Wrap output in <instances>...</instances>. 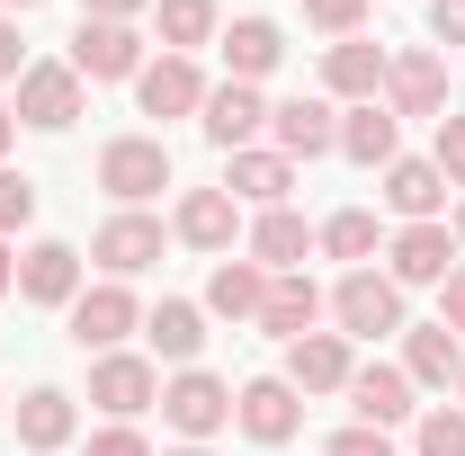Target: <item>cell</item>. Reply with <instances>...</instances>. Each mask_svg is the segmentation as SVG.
I'll return each mask as SVG.
<instances>
[{
  "instance_id": "cell-11",
  "label": "cell",
  "mask_w": 465,
  "mask_h": 456,
  "mask_svg": "<svg viewBox=\"0 0 465 456\" xmlns=\"http://www.w3.org/2000/svg\"><path fill=\"white\" fill-rule=\"evenodd\" d=\"M349 376H358V367H349L341 332H304V341H287V385H295V394H341Z\"/></svg>"
},
{
  "instance_id": "cell-29",
  "label": "cell",
  "mask_w": 465,
  "mask_h": 456,
  "mask_svg": "<svg viewBox=\"0 0 465 456\" xmlns=\"http://www.w3.org/2000/svg\"><path fill=\"white\" fill-rule=\"evenodd\" d=\"M143 341L162 349V358H179V367H188V358L206 349V313H197V304H162V313H143Z\"/></svg>"
},
{
  "instance_id": "cell-22",
  "label": "cell",
  "mask_w": 465,
  "mask_h": 456,
  "mask_svg": "<svg viewBox=\"0 0 465 456\" xmlns=\"http://www.w3.org/2000/svg\"><path fill=\"white\" fill-rule=\"evenodd\" d=\"M278 55H287L278 18H232V27H224V63H232V81H251V90H260V72H278Z\"/></svg>"
},
{
  "instance_id": "cell-1",
  "label": "cell",
  "mask_w": 465,
  "mask_h": 456,
  "mask_svg": "<svg viewBox=\"0 0 465 456\" xmlns=\"http://www.w3.org/2000/svg\"><path fill=\"white\" fill-rule=\"evenodd\" d=\"M99 188H108L116 206L162 197V188H171V144H162V134H116L108 153H99Z\"/></svg>"
},
{
  "instance_id": "cell-31",
  "label": "cell",
  "mask_w": 465,
  "mask_h": 456,
  "mask_svg": "<svg viewBox=\"0 0 465 456\" xmlns=\"http://www.w3.org/2000/svg\"><path fill=\"white\" fill-rule=\"evenodd\" d=\"M215 36V0H162V45L188 55V45H206Z\"/></svg>"
},
{
  "instance_id": "cell-41",
  "label": "cell",
  "mask_w": 465,
  "mask_h": 456,
  "mask_svg": "<svg viewBox=\"0 0 465 456\" xmlns=\"http://www.w3.org/2000/svg\"><path fill=\"white\" fill-rule=\"evenodd\" d=\"M134 9H143V0H81V18H116V27H125Z\"/></svg>"
},
{
  "instance_id": "cell-27",
  "label": "cell",
  "mask_w": 465,
  "mask_h": 456,
  "mask_svg": "<svg viewBox=\"0 0 465 456\" xmlns=\"http://www.w3.org/2000/svg\"><path fill=\"white\" fill-rule=\"evenodd\" d=\"M457 367H465V349H457L448 322H430V332L403 341V376H411V385H457Z\"/></svg>"
},
{
  "instance_id": "cell-28",
  "label": "cell",
  "mask_w": 465,
  "mask_h": 456,
  "mask_svg": "<svg viewBox=\"0 0 465 456\" xmlns=\"http://www.w3.org/2000/svg\"><path fill=\"white\" fill-rule=\"evenodd\" d=\"M341 153H349V162H367V171H376V162H394V108H376V99H367V108H349V116H341Z\"/></svg>"
},
{
  "instance_id": "cell-43",
  "label": "cell",
  "mask_w": 465,
  "mask_h": 456,
  "mask_svg": "<svg viewBox=\"0 0 465 456\" xmlns=\"http://www.w3.org/2000/svg\"><path fill=\"white\" fill-rule=\"evenodd\" d=\"M9 144H18V116H9V108H0V153H9Z\"/></svg>"
},
{
  "instance_id": "cell-45",
  "label": "cell",
  "mask_w": 465,
  "mask_h": 456,
  "mask_svg": "<svg viewBox=\"0 0 465 456\" xmlns=\"http://www.w3.org/2000/svg\"><path fill=\"white\" fill-rule=\"evenodd\" d=\"M457 402H465V367H457Z\"/></svg>"
},
{
  "instance_id": "cell-36",
  "label": "cell",
  "mask_w": 465,
  "mask_h": 456,
  "mask_svg": "<svg viewBox=\"0 0 465 456\" xmlns=\"http://www.w3.org/2000/svg\"><path fill=\"white\" fill-rule=\"evenodd\" d=\"M322 456H394V439L358 421V430H341V439H331V448H322Z\"/></svg>"
},
{
  "instance_id": "cell-37",
  "label": "cell",
  "mask_w": 465,
  "mask_h": 456,
  "mask_svg": "<svg viewBox=\"0 0 465 456\" xmlns=\"http://www.w3.org/2000/svg\"><path fill=\"white\" fill-rule=\"evenodd\" d=\"M430 36L439 45H465V0H430Z\"/></svg>"
},
{
  "instance_id": "cell-46",
  "label": "cell",
  "mask_w": 465,
  "mask_h": 456,
  "mask_svg": "<svg viewBox=\"0 0 465 456\" xmlns=\"http://www.w3.org/2000/svg\"><path fill=\"white\" fill-rule=\"evenodd\" d=\"M9 9H36V0H9Z\"/></svg>"
},
{
  "instance_id": "cell-2",
  "label": "cell",
  "mask_w": 465,
  "mask_h": 456,
  "mask_svg": "<svg viewBox=\"0 0 465 456\" xmlns=\"http://www.w3.org/2000/svg\"><path fill=\"white\" fill-rule=\"evenodd\" d=\"M331 313H341V341H385V332H403V286L376 269H349L331 286Z\"/></svg>"
},
{
  "instance_id": "cell-18",
  "label": "cell",
  "mask_w": 465,
  "mask_h": 456,
  "mask_svg": "<svg viewBox=\"0 0 465 456\" xmlns=\"http://www.w3.org/2000/svg\"><path fill=\"white\" fill-rule=\"evenodd\" d=\"M232 233H242V206L224 188H188L179 197V242L188 251H232Z\"/></svg>"
},
{
  "instance_id": "cell-38",
  "label": "cell",
  "mask_w": 465,
  "mask_h": 456,
  "mask_svg": "<svg viewBox=\"0 0 465 456\" xmlns=\"http://www.w3.org/2000/svg\"><path fill=\"white\" fill-rule=\"evenodd\" d=\"M439 286H448V295H439V322H448V332H465V260H457Z\"/></svg>"
},
{
  "instance_id": "cell-14",
  "label": "cell",
  "mask_w": 465,
  "mask_h": 456,
  "mask_svg": "<svg viewBox=\"0 0 465 456\" xmlns=\"http://www.w3.org/2000/svg\"><path fill=\"white\" fill-rule=\"evenodd\" d=\"M134 99H143V116H188V108H206V81H197L188 55H162L134 72Z\"/></svg>"
},
{
  "instance_id": "cell-13",
  "label": "cell",
  "mask_w": 465,
  "mask_h": 456,
  "mask_svg": "<svg viewBox=\"0 0 465 456\" xmlns=\"http://www.w3.org/2000/svg\"><path fill=\"white\" fill-rule=\"evenodd\" d=\"M385 206L403 215V224H439V206H448V171L439 162H385Z\"/></svg>"
},
{
  "instance_id": "cell-20",
  "label": "cell",
  "mask_w": 465,
  "mask_h": 456,
  "mask_svg": "<svg viewBox=\"0 0 465 456\" xmlns=\"http://www.w3.org/2000/svg\"><path fill=\"white\" fill-rule=\"evenodd\" d=\"M322 81H331L341 99H358V108H367V99L385 90V45H367V36H341V45L322 55Z\"/></svg>"
},
{
  "instance_id": "cell-35",
  "label": "cell",
  "mask_w": 465,
  "mask_h": 456,
  "mask_svg": "<svg viewBox=\"0 0 465 456\" xmlns=\"http://www.w3.org/2000/svg\"><path fill=\"white\" fill-rule=\"evenodd\" d=\"M304 18H313V27H331V36H349V27L367 18V0H304Z\"/></svg>"
},
{
  "instance_id": "cell-9",
  "label": "cell",
  "mask_w": 465,
  "mask_h": 456,
  "mask_svg": "<svg viewBox=\"0 0 465 456\" xmlns=\"http://www.w3.org/2000/svg\"><path fill=\"white\" fill-rule=\"evenodd\" d=\"M90 260H99L108 278H134V269L162 260V224H153V215H108V224L90 233Z\"/></svg>"
},
{
  "instance_id": "cell-47",
  "label": "cell",
  "mask_w": 465,
  "mask_h": 456,
  "mask_svg": "<svg viewBox=\"0 0 465 456\" xmlns=\"http://www.w3.org/2000/svg\"><path fill=\"white\" fill-rule=\"evenodd\" d=\"M179 456H206V448H179Z\"/></svg>"
},
{
  "instance_id": "cell-4",
  "label": "cell",
  "mask_w": 465,
  "mask_h": 456,
  "mask_svg": "<svg viewBox=\"0 0 465 456\" xmlns=\"http://www.w3.org/2000/svg\"><path fill=\"white\" fill-rule=\"evenodd\" d=\"M72 116H81V72H72V63H27V72H18V125L63 134Z\"/></svg>"
},
{
  "instance_id": "cell-30",
  "label": "cell",
  "mask_w": 465,
  "mask_h": 456,
  "mask_svg": "<svg viewBox=\"0 0 465 456\" xmlns=\"http://www.w3.org/2000/svg\"><path fill=\"white\" fill-rule=\"evenodd\" d=\"M313 242H322L331 260H349V269H367V260H376V215H367V206H341Z\"/></svg>"
},
{
  "instance_id": "cell-10",
  "label": "cell",
  "mask_w": 465,
  "mask_h": 456,
  "mask_svg": "<svg viewBox=\"0 0 465 456\" xmlns=\"http://www.w3.org/2000/svg\"><path fill=\"white\" fill-rule=\"evenodd\" d=\"M90 402H99V411H116V421H134V411H153V402H162V376H153V367H143V358H99V367H90Z\"/></svg>"
},
{
  "instance_id": "cell-23",
  "label": "cell",
  "mask_w": 465,
  "mask_h": 456,
  "mask_svg": "<svg viewBox=\"0 0 465 456\" xmlns=\"http://www.w3.org/2000/svg\"><path fill=\"white\" fill-rule=\"evenodd\" d=\"M313 313H322V286L313 278H269V304H260V332H278V341H304L313 332Z\"/></svg>"
},
{
  "instance_id": "cell-34",
  "label": "cell",
  "mask_w": 465,
  "mask_h": 456,
  "mask_svg": "<svg viewBox=\"0 0 465 456\" xmlns=\"http://www.w3.org/2000/svg\"><path fill=\"white\" fill-rule=\"evenodd\" d=\"M439 171H448V188H465V116L457 108L439 116Z\"/></svg>"
},
{
  "instance_id": "cell-21",
  "label": "cell",
  "mask_w": 465,
  "mask_h": 456,
  "mask_svg": "<svg viewBox=\"0 0 465 456\" xmlns=\"http://www.w3.org/2000/svg\"><path fill=\"white\" fill-rule=\"evenodd\" d=\"M304 251H313V224H304L295 206H260V224H251V260L287 278V269L304 260Z\"/></svg>"
},
{
  "instance_id": "cell-44",
  "label": "cell",
  "mask_w": 465,
  "mask_h": 456,
  "mask_svg": "<svg viewBox=\"0 0 465 456\" xmlns=\"http://www.w3.org/2000/svg\"><path fill=\"white\" fill-rule=\"evenodd\" d=\"M457 242H465V206H457Z\"/></svg>"
},
{
  "instance_id": "cell-16",
  "label": "cell",
  "mask_w": 465,
  "mask_h": 456,
  "mask_svg": "<svg viewBox=\"0 0 465 456\" xmlns=\"http://www.w3.org/2000/svg\"><path fill=\"white\" fill-rule=\"evenodd\" d=\"M18 295H27V304H72V295H81V251H72V242H36V251L18 260Z\"/></svg>"
},
{
  "instance_id": "cell-6",
  "label": "cell",
  "mask_w": 465,
  "mask_h": 456,
  "mask_svg": "<svg viewBox=\"0 0 465 456\" xmlns=\"http://www.w3.org/2000/svg\"><path fill=\"white\" fill-rule=\"evenodd\" d=\"M232 421H242L260 448H278V439H295V421H304V394H295L287 376H251V385L232 394Z\"/></svg>"
},
{
  "instance_id": "cell-40",
  "label": "cell",
  "mask_w": 465,
  "mask_h": 456,
  "mask_svg": "<svg viewBox=\"0 0 465 456\" xmlns=\"http://www.w3.org/2000/svg\"><path fill=\"white\" fill-rule=\"evenodd\" d=\"M18 72H27V55H18V27L0 18V81H18Z\"/></svg>"
},
{
  "instance_id": "cell-25",
  "label": "cell",
  "mask_w": 465,
  "mask_h": 456,
  "mask_svg": "<svg viewBox=\"0 0 465 456\" xmlns=\"http://www.w3.org/2000/svg\"><path fill=\"white\" fill-rule=\"evenodd\" d=\"M206 304H215L224 322H260V304H269V269H260V260H224V269L206 278Z\"/></svg>"
},
{
  "instance_id": "cell-39",
  "label": "cell",
  "mask_w": 465,
  "mask_h": 456,
  "mask_svg": "<svg viewBox=\"0 0 465 456\" xmlns=\"http://www.w3.org/2000/svg\"><path fill=\"white\" fill-rule=\"evenodd\" d=\"M90 456H153V448H143V439L116 421V430H99V439H90Z\"/></svg>"
},
{
  "instance_id": "cell-17",
  "label": "cell",
  "mask_w": 465,
  "mask_h": 456,
  "mask_svg": "<svg viewBox=\"0 0 465 456\" xmlns=\"http://www.w3.org/2000/svg\"><path fill=\"white\" fill-rule=\"evenodd\" d=\"M260 125H269V99H260L251 81H224V90H206V144L242 153V144H251Z\"/></svg>"
},
{
  "instance_id": "cell-42",
  "label": "cell",
  "mask_w": 465,
  "mask_h": 456,
  "mask_svg": "<svg viewBox=\"0 0 465 456\" xmlns=\"http://www.w3.org/2000/svg\"><path fill=\"white\" fill-rule=\"evenodd\" d=\"M9 286H18V260H9V242H0V295H9Z\"/></svg>"
},
{
  "instance_id": "cell-8",
  "label": "cell",
  "mask_w": 465,
  "mask_h": 456,
  "mask_svg": "<svg viewBox=\"0 0 465 456\" xmlns=\"http://www.w3.org/2000/svg\"><path fill=\"white\" fill-rule=\"evenodd\" d=\"M269 125H278V153H287V162L341 153V116H331V99H278V108H269Z\"/></svg>"
},
{
  "instance_id": "cell-15",
  "label": "cell",
  "mask_w": 465,
  "mask_h": 456,
  "mask_svg": "<svg viewBox=\"0 0 465 456\" xmlns=\"http://www.w3.org/2000/svg\"><path fill=\"white\" fill-rule=\"evenodd\" d=\"M457 269V233L448 224H403L394 233V286H439Z\"/></svg>"
},
{
  "instance_id": "cell-26",
  "label": "cell",
  "mask_w": 465,
  "mask_h": 456,
  "mask_svg": "<svg viewBox=\"0 0 465 456\" xmlns=\"http://www.w3.org/2000/svg\"><path fill=\"white\" fill-rule=\"evenodd\" d=\"M18 439H27V456H54L72 439V394H54V385L18 394Z\"/></svg>"
},
{
  "instance_id": "cell-24",
  "label": "cell",
  "mask_w": 465,
  "mask_h": 456,
  "mask_svg": "<svg viewBox=\"0 0 465 456\" xmlns=\"http://www.w3.org/2000/svg\"><path fill=\"white\" fill-rule=\"evenodd\" d=\"M287 188H295V162H287V153H232V171H224V197H232V206H242V197H251V206H278Z\"/></svg>"
},
{
  "instance_id": "cell-33",
  "label": "cell",
  "mask_w": 465,
  "mask_h": 456,
  "mask_svg": "<svg viewBox=\"0 0 465 456\" xmlns=\"http://www.w3.org/2000/svg\"><path fill=\"white\" fill-rule=\"evenodd\" d=\"M27 215H36V179H27V171H0V233H18Z\"/></svg>"
},
{
  "instance_id": "cell-5",
  "label": "cell",
  "mask_w": 465,
  "mask_h": 456,
  "mask_svg": "<svg viewBox=\"0 0 465 456\" xmlns=\"http://www.w3.org/2000/svg\"><path fill=\"white\" fill-rule=\"evenodd\" d=\"M72 72H81V81H134V72H143V36L116 27V18H81V36H72Z\"/></svg>"
},
{
  "instance_id": "cell-12",
  "label": "cell",
  "mask_w": 465,
  "mask_h": 456,
  "mask_svg": "<svg viewBox=\"0 0 465 456\" xmlns=\"http://www.w3.org/2000/svg\"><path fill=\"white\" fill-rule=\"evenodd\" d=\"M134 322H143V304H134L125 286H90V295H72V341H81V349H116Z\"/></svg>"
},
{
  "instance_id": "cell-3",
  "label": "cell",
  "mask_w": 465,
  "mask_h": 456,
  "mask_svg": "<svg viewBox=\"0 0 465 456\" xmlns=\"http://www.w3.org/2000/svg\"><path fill=\"white\" fill-rule=\"evenodd\" d=\"M162 421H171L179 439H215V430L232 421V385L206 376V367H179L171 385H162Z\"/></svg>"
},
{
  "instance_id": "cell-7",
  "label": "cell",
  "mask_w": 465,
  "mask_h": 456,
  "mask_svg": "<svg viewBox=\"0 0 465 456\" xmlns=\"http://www.w3.org/2000/svg\"><path fill=\"white\" fill-rule=\"evenodd\" d=\"M385 99H394V116H448V63L439 55H385Z\"/></svg>"
},
{
  "instance_id": "cell-19",
  "label": "cell",
  "mask_w": 465,
  "mask_h": 456,
  "mask_svg": "<svg viewBox=\"0 0 465 456\" xmlns=\"http://www.w3.org/2000/svg\"><path fill=\"white\" fill-rule=\"evenodd\" d=\"M349 402H358L367 430H394V421H411V376L403 367H358L349 376Z\"/></svg>"
},
{
  "instance_id": "cell-32",
  "label": "cell",
  "mask_w": 465,
  "mask_h": 456,
  "mask_svg": "<svg viewBox=\"0 0 465 456\" xmlns=\"http://www.w3.org/2000/svg\"><path fill=\"white\" fill-rule=\"evenodd\" d=\"M420 456H465V402H457V411H430V421H420Z\"/></svg>"
}]
</instances>
